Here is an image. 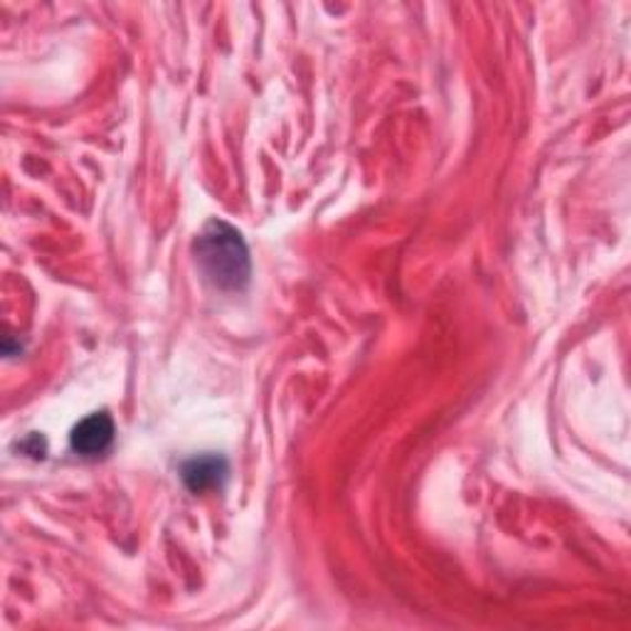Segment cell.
<instances>
[{
    "label": "cell",
    "instance_id": "cell-1",
    "mask_svg": "<svg viewBox=\"0 0 631 631\" xmlns=\"http://www.w3.org/2000/svg\"><path fill=\"white\" fill-rule=\"evenodd\" d=\"M206 280L222 292H240L250 282V252L242 234L228 222L212 220L196 244Z\"/></svg>",
    "mask_w": 631,
    "mask_h": 631
},
{
    "label": "cell",
    "instance_id": "cell-2",
    "mask_svg": "<svg viewBox=\"0 0 631 631\" xmlns=\"http://www.w3.org/2000/svg\"><path fill=\"white\" fill-rule=\"evenodd\" d=\"M72 449L80 456H102L114 444V422L106 412H94L72 430Z\"/></svg>",
    "mask_w": 631,
    "mask_h": 631
},
{
    "label": "cell",
    "instance_id": "cell-3",
    "mask_svg": "<svg viewBox=\"0 0 631 631\" xmlns=\"http://www.w3.org/2000/svg\"><path fill=\"white\" fill-rule=\"evenodd\" d=\"M224 476H228V462L218 454L196 456L183 466V481L190 491L202 494V491L218 488Z\"/></svg>",
    "mask_w": 631,
    "mask_h": 631
}]
</instances>
